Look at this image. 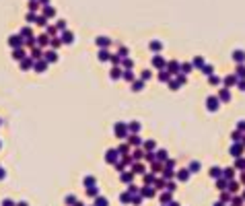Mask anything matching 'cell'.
Here are the masks:
<instances>
[{
    "instance_id": "836d02e7",
    "label": "cell",
    "mask_w": 245,
    "mask_h": 206,
    "mask_svg": "<svg viewBox=\"0 0 245 206\" xmlns=\"http://www.w3.org/2000/svg\"><path fill=\"white\" fill-rule=\"evenodd\" d=\"M27 21H29V23H37V14H35V12H29V14H27Z\"/></svg>"
},
{
    "instance_id": "74e56055",
    "label": "cell",
    "mask_w": 245,
    "mask_h": 206,
    "mask_svg": "<svg viewBox=\"0 0 245 206\" xmlns=\"http://www.w3.org/2000/svg\"><path fill=\"white\" fill-rule=\"evenodd\" d=\"M84 185H87V188L95 185V177H84Z\"/></svg>"
},
{
    "instance_id": "60d3db41",
    "label": "cell",
    "mask_w": 245,
    "mask_h": 206,
    "mask_svg": "<svg viewBox=\"0 0 245 206\" xmlns=\"http://www.w3.org/2000/svg\"><path fill=\"white\" fill-rule=\"evenodd\" d=\"M210 175H212V177H218V175H221L218 167H212V169H210Z\"/></svg>"
},
{
    "instance_id": "4fadbf2b",
    "label": "cell",
    "mask_w": 245,
    "mask_h": 206,
    "mask_svg": "<svg viewBox=\"0 0 245 206\" xmlns=\"http://www.w3.org/2000/svg\"><path fill=\"white\" fill-rule=\"evenodd\" d=\"M134 179V173H128V171H122V182L124 183H130Z\"/></svg>"
},
{
    "instance_id": "2e32d148",
    "label": "cell",
    "mask_w": 245,
    "mask_h": 206,
    "mask_svg": "<svg viewBox=\"0 0 245 206\" xmlns=\"http://www.w3.org/2000/svg\"><path fill=\"white\" fill-rule=\"evenodd\" d=\"M87 194L91 196V198H97V196H99V188H95V185H91V188H87Z\"/></svg>"
},
{
    "instance_id": "d6986e66",
    "label": "cell",
    "mask_w": 245,
    "mask_h": 206,
    "mask_svg": "<svg viewBox=\"0 0 245 206\" xmlns=\"http://www.w3.org/2000/svg\"><path fill=\"white\" fill-rule=\"evenodd\" d=\"M39 8V0H29V12H35Z\"/></svg>"
},
{
    "instance_id": "603a6c76",
    "label": "cell",
    "mask_w": 245,
    "mask_h": 206,
    "mask_svg": "<svg viewBox=\"0 0 245 206\" xmlns=\"http://www.w3.org/2000/svg\"><path fill=\"white\" fill-rule=\"evenodd\" d=\"M140 194L146 196V198H151V196H154V190H152V188H142V190H140Z\"/></svg>"
},
{
    "instance_id": "ac0fdd59",
    "label": "cell",
    "mask_w": 245,
    "mask_h": 206,
    "mask_svg": "<svg viewBox=\"0 0 245 206\" xmlns=\"http://www.w3.org/2000/svg\"><path fill=\"white\" fill-rule=\"evenodd\" d=\"M47 41H49V37H47V33H43V35H37V43H39V46H46Z\"/></svg>"
},
{
    "instance_id": "d6a6232c",
    "label": "cell",
    "mask_w": 245,
    "mask_h": 206,
    "mask_svg": "<svg viewBox=\"0 0 245 206\" xmlns=\"http://www.w3.org/2000/svg\"><path fill=\"white\" fill-rule=\"evenodd\" d=\"M128 130H132V132H138V130H140V124H138V122H132V124L128 126Z\"/></svg>"
},
{
    "instance_id": "c3c4849f",
    "label": "cell",
    "mask_w": 245,
    "mask_h": 206,
    "mask_svg": "<svg viewBox=\"0 0 245 206\" xmlns=\"http://www.w3.org/2000/svg\"><path fill=\"white\" fill-rule=\"evenodd\" d=\"M151 79V72H148V70H144V72H142V80H148Z\"/></svg>"
},
{
    "instance_id": "83f0119b",
    "label": "cell",
    "mask_w": 245,
    "mask_h": 206,
    "mask_svg": "<svg viewBox=\"0 0 245 206\" xmlns=\"http://www.w3.org/2000/svg\"><path fill=\"white\" fill-rule=\"evenodd\" d=\"M95 206H107V200L101 198V196H97V198H95Z\"/></svg>"
},
{
    "instance_id": "f1b7e54d",
    "label": "cell",
    "mask_w": 245,
    "mask_h": 206,
    "mask_svg": "<svg viewBox=\"0 0 245 206\" xmlns=\"http://www.w3.org/2000/svg\"><path fill=\"white\" fill-rule=\"evenodd\" d=\"M142 87H144V82H142V80H136V82L132 85V91H142Z\"/></svg>"
},
{
    "instance_id": "11a10c76",
    "label": "cell",
    "mask_w": 245,
    "mask_h": 206,
    "mask_svg": "<svg viewBox=\"0 0 245 206\" xmlns=\"http://www.w3.org/2000/svg\"><path fill=\"white\" fill-rule=\"evenodd\" d=\"M237 74H239V76H243V74H245V66H239V68H237Z\"/></svg>"
},
{
    "instance_id": "8d00e7d4",
    "label": "cell",
    "mask_w": 245,
    "mask_h": 206,
    "mask_svg": "<svg viewBox=\"0 0 245 206\" xmlns=\"http://www.w3.org/2000/svg\"><path fill=\"white\" fill-rule=\"evenodd\" d=\"M128 140H130V144H134V146H138V144H140V138L138 136H130Z\"/></svg>"
},
{
    "instance_id": "e575fe53",
    "label": "cell",
    "mask_w": 245,
    "mask_h": 206,
    "mask_svg": "<svg viewBox=\"0 0 245 206\" xmlns=\"http://www.w3.org/2000/svg\"><path fill=\"white\" fill-rule=\"evenodd\" d=\"M119 76H122V70H119V68L111 70V79H119Z\"/></svg>"
},
{
    "instance_id": "f546056e",
    "label": "cell",
    "mask_w": 245,
    "mask_h": 206,
    "mask_svg": "<svg viewBox=\"0 0 245 206\" xmlns=\"http://www.w3.org/2000/svg\"><path fill=\"white\" fill-rule=\"evenodd\" d=\"M192 66H196V68H202V66H204V62H202V58H194V62H192Z\"/></svg>"
},
{
    "instance_id": "8992f818",
    "label": "cell",
    "mask_w": 245,
    "mask_h": 206,
    "mask_svg": "<svg viewBox=\"0 0 245 206\" xmlns=\"http://www.w3.org/2000/svg\"><path fill=\"white\" fill-rule=\"evenodd\" d=\"M126 130H128V126H126V124H116V134H117V138H126Z\"/></svg>"
},
{
    "instance_id": "9f6ffc18",
    "label": "cell",
    "mask_w": 245,
    "mask_h": 206,
    "mask_svg": "<svg viewBox=\"0 0 245 206\" xmlns=\"http://www.w3.org/2000/svg\"><path fill=\"white\" fill-rule=\"evenodd\" d=\"M4 177H6V171H4V169H2V167H0V182H2V179H4Z\"/></svg>"
},
{
    "instance_id": "1f68e13d",
    "label": "cell",
    "mask_w": 245,
    "mask_h": 206,
    "mask_svg": "<svg viewBox=\"0 0 245 206\" xmlns=\"http://www.w3.org/2000/svg\"><path fill=\"white\" fill-rule=\"evenodd\" d=\"M179 72H181V74H187V72H192V64H183Z\"/></svg>"
},
{
    "instance_id": "ab89813d",
    "label": "cell",
    "mask_w": 245,
    "mask_h": 206,
    "mask_svg": "<svg viewBox=\"0 0 245 206\" xmlns=\"http://www.w3.org/2000/svg\"><path fill=\"white\" fill-rule=\"evenodd\" d=\"M2 206H17V204L12 202L11 198H4V200H2Z\"/></svg>"
},
{
    "instance_id": "6da1fadb",
    "label": "cell",
    "mask_w": 245,
    "mask_h": 206,
    "mask_svg": "<svg viewBox=\"0 0 245 206\" xmlns=\"http://www.w3.org/2000/svg\"><path fill=\"white\" fill-rule=\"evenodd\" d=\"M25 41H23V37H19V35H12V37H8V46L12 47V50H17V47H21Z\"/></svg>"
},
{
    "instance_id": "3957f363",
    "label": "cell",
    "mask_w": 245,
    "mask_h": 206,
    "mask_svg": "<svg viewBox=\"0 0 245 206\" xmlns=\"http://www.w3.org/2000/svg\"><path fill=\"white\" fill-rule=\"evenodd\" d=\"M152 66H154V68H161V70H163L165 66H167V62H165V58H163V56H159V54H157V56L152 58Z\"/></svg>"
},
{
    "instance_id": "5bb4252c",
    "label": "cell",
    "mask_w": 245,
    "mask_h": 206,
    "mask_svg": "<svg viewBox=\"0 0 245 206\" xmlns=\"http://www.w3.org/2000/svg\"><path fill=\"white\" fill-rule=\"evenodd\" d=\"M54 14H56V11H54L49 4H46V6H43V17L47 19V17H54Z\"/></svg>"
},
{
    "instance_id": "7a4b0ae2",
    "label": "cell",
    "mask_w": 245,
    "mask_h": 206,
    "mask_svg": "<svg viewBox=\"0 0 245 206\" xmlns=\"http://www.w3.org/2000/svg\"><path fill=\"white\" fill-rule=\"evenodd\" d=\"M117 155H119V150H117V149H109V150H107V155H105V161L111 165V163H116V161H117Z\"/></svg>"
},
{
    "instance_id": "f5cc1de1",
    "label": "cell",
    "mask_w": 245,
    "mask_h": 206,
    "mask_svg": "<svg viewBox=\"0 0 245 206\" xmlns=\"http://www.w3.org/2000/svg\"><path fill=\"white\" fill-rule=\"evenodd\" d=\"M144 146H146V149H148V150H152V149H154V142H152V140H148V142H146Z\"/></svg>"
},
{
    "instance_id": "94428289",
    "label": "cell",
    "mask_w": 245,
    "mask_h": 206,
    "mask_svg": "<svg viewBox=\"0 0 245 206\" xmlns=\"http://www.w3.org/2000/svg\"><path fill=\"white\" fill-rule=\"evenodd\" d=\"M39 2H43V6H46V4H47V2H49V0H39Z\"/></svg>"
},
{
    "instance_id": "484cf974",
    "label": "cell",
    "mask_w": 245,
    "mask_h": 206,
    "mask_svg": "<svg viewBox=\"0 0 245 206\" xmlns=\"http://www.w3.org/2000/svg\"><path fill=\"white\" fill-rule=\"evenodd\" d=\"M196 171H200V163H198V161L189 163V173H196Z\"/></svg>"
},
{
    "instance_id": "7bdbcfd3",
    "label": "cell",
    "mask_w": 245,
    "mask_h": 206,
    "mask_svg": "<svg viewBox=\"0 0 245 206\" xmlns=\"http://www.w3.org/2000/svg\"><path fill=\"white\" fill-rule=\"evenodd\" d=\"M243 58H245V54H243V52H235V60H237V62H241Z\"/></svg>"
},
{
    "instance_id": "ffe728a7",
    "label": "cell",
    "mask_w": 245,
    "mask_h": 206,
    "mask_svg": "<svg viewBox=\"0 0 245 206\" xmlns=\"http://www.w3.org/2000/svg\"><path fill=\"white\" fill-rule=\"evenodd\" d=\"M109 43H111V41H109V39H107V37H99V39H97V46H101L105 50V47L109 46Z\"/></svg>"
},
{
    "instance_id": "6125c7cd",
    "label": "cell",
    "mask_w": 245,
    "mask_h": 206,
    "mask_svg": "<svg viewBox=\"0 0 245 206\" xmlns=\"http://www.w3.org/2000/svg\"><path fill=\"white\" fill-rule=\"evenodd\" d=\"M169 206H179V204H177V202H171V204H169Z\"/></svg>"
},
{
    "instance_id": "003e7915",
    "label": "cell",
    "mask_w": 245,
    "mask_h": 206,
    "mask_svg": "<svg viewBox=\"0 0 245 206\" xmlns=\"http://www.w3.org/2000/svg\"><path fill=\"white\" fill-rule=\"evenodd\" d=\"M0 146H2V144H0Z\"/></svg>"
},
{
    "instance_id": "52a82bcc",
    "label": "cell",
    "mask_w": 245,
    "mask_h": 206,
    "mask_svg": "<svg viewBox=\"0 0 245 206\" xmlns=\"http://www.w3.org/2000/svg\"><path fill=\"white\" fill-rule=\"evenodd\" d=\"M167 70H169V74H175V76H177V74H179V64L173 60V62L167 64Z\"/></svg>"
},
{
    "instance_id": "e7e4bbea",
    "label": "cell",
    "mask_w": 245,
    "mask_h": 206,
    "mask_svg": "<svg viewBox=\"0 0 245 206\" xmlns=\"http://www.w3.org/2000/svg\"><path fill=\"white\" fill-rule=\"evenodd\" d=\"M214 206H222V204H221V202H218V204H214Z\"/></svg>"
},
{
    "instance_id": "9c48e42d",
    "label": "cell",
    "mask_w": 245,
    "mask_h": 206,
    "mask_svg": "<svg viewBox=\"0 0 245 206\" xmlns=\"http://www.w3.org/2000/svg\"><path fill=\"white\" fill-rule=\"evenodd\" d=\"M60 39H62V43H72V41H74V35L70 33V31H64Z\"/></svg>"
},
{
    "instance_id": "681fc988",
    "label": "cell",
    "mask_w": 245,
    "mask_h": 206,
    "mask_svg": "<svg viewBox=\"0 0 245 206\" xmlns=\"http://www.w3.org/2000/svg\"><path fill=\"white\" fill-rule=\"evenodd\" d=\"M124 66H126V68H132V66H134V62H132V60H124Z\"/></svg>"
},
{
    "instance_id": "277c9868",
    "label": "cell",
    "mask_w": 245,
    "mask_h": 206,
    "mask_svg": "<svg viewBox=\"0 0 245 206\" xmlns=\"http://www.w3.org/2000/svg\"><path fill=\"white\" fill-rule=\"evenodd\" d=\"M206 103H208L206 107H208L210 111H216V109H218V99H216V97H208V99H206Z\"/></svg>"
},
{
    "instance_id": "e0dca14e",
    "label": "cell",
    "mask_w": 245,
    "mask_h": 206,
    "mask_svg": "<svg viewBox=\"0 0 245 206\" xmlns=\"http://www.w3.org/2000/svg\"><path fill=\"white\" fill-rule=\"evenodd\" d=\"M21 35H23L25 39H29V37H35V35H33V31H31L29 27H23V29H21Z\"/></svg>"
},
{
    "instance_id": "680465c9",
    "label": "cell",
    "mask_w": 245,
    "mask_h": 206,
    "mask_svg": "<svg viewBox=\"0 0 245 206\" xmlns=\"http://www.w3.org/2000/svg\"><path fill=\"white\" fill-rule=\"evenodd\" d=\"M224 188H227V183H224V182L221 179V182H218V190H224Z\"/></svg>"
},
{
    "instance_id": "7402d4cb",
    "label": "cell",
    "mask_w": 245,
    "mask_h": 206,
    "mask_svg": "<svg viewBox=\"0 0 245 206\" xmlns=\"http://www.w3.org/2000/svg\"><path fill=\"white\" fill-rule=\"evenodd\" d=\"M151 50L152 52H161L163 50V43L161 41H151Z\"/></svg>"
},
{
    "instance_id": "7c38bea8",
    "label": "cell",
    "mask_w": 245,
    "mask_h": 206,
    "mask_svg": "<svg viewBox=\"0 0 245 206\" xmlns=\"http://www.w3.org/2000/svg\"><path fill=\"white\" fill-rule=\"evenodd\" d=\"M175 175H177V179H179V182H186L187 177H189V169H187V171H186V169H181V171H177Z\"/></svg>"
},
{
    "instance_id": "4316f807",
    "label": "cell",
    "mask_w": 245,
    "mask_h": 206,
    "mask_svg": "<svg viewBox=\"0 0 245 206\" xmlns=\"http://www.w3.org/2000/svg\"><path fill=\"white\" fill-rule=\"evenodd\" d=\"M132 167H134V173H144V165L142 163H134Z\"/></svg>"
},
{
    "instance_id": "6f0895ef",
    "label": "cell",
    "mask_w": 245,
    "mask_h": 206,
    "mask_svg": "<svg viewBox=\"0 0 245 206\" xmlns=\"http://www.w3.org/2000/svg\"><path fill=\"white\" fill-rule=\"evenodd\" d=\"M210 82H212V85H218V82H221V80L216 79V76H210Z\"/></svg>"
},
{
    "instance_id": "30bf717a",
    "label": "cell",
    "mask_w": 245,
    "mask_h": 206,
    "mask_svg": "<svg viewBox=\"0 0 245 206\" xmlns=\"http://www.w3.org/2000/svg\"><path fill=\"white\" fill-rule=\"evenodd\" d=\"M46 68H47V62H46V60H39V62H35V66H33L35 72H43Z\"/></svg>"
},
{
    "instance_id": "9a60e30c",
    "label": "cell",
    "mask_w": 245,
    "mask_h": 206,
    "mask_svg": "<svg viewBox=\"0 0 245 206\" xmlns=\"http://www.w3.org/2000/svg\"><path fill=\"white\" fill-rule=\"evenodd\" d=\"M159 80H161V82H169V80H171V74L161 70V72H159Z\"/></svg>"
},
{
    "instance_id": "44dd1931",
    "label": "cell",
    "mask_w": 245,
    "mask_h": 206,
    "mask_svg": "<svg viewBox=\"0 0 245 206\" xmlns=\"http://www.w3.org/2000/svg\"><path fill=\"white\" fill-rule=\"evenodd\" d=\"M119 200H122V204H128V202H132V196H130V192H124V194L119 196Z\"/></svg>"
},
{
    "instance_id": "91938a15",
    "label": "cell",
    "mask_w": 245,
    "mask_h": 206,
    "mask_svg": "<svg viewBox=\"0 0 245 206\" xmlns=\"http://www.w3.org/2000/svg\"><path fill=\"white\" fill-rule=\"evenodd\" d=\"M72 206H84V204H82V202H74Z\"/></svg>"
},
{
    "instance_id": "bcb514c9",
    "label": "cell",
    "mask_w": 245,
    "mask_h": 206,
    "mask_svg": "<svg viewBox=\"0 0 245 206\" xmlns=\"http://www.w3.org/2000/svg\"><path fill=\"white\" fill-rule=\"evenodd\" d=\"M202 72L204 74H212V66H202Z\"/></svg>"
},
{
    "instance_id": "d4e9b609",
    "label": "cell",
    "mask_w": 245,
    "mask_h": 206,
    "mask_svg": "<svg viewBox=\"0 0 245 206\" xmlns=\"http://www.w3.org/2000/svg\"><path fill=\"white\" fill-rule=\"evenodd\" d=\"M99 60H111V56H109V52H107V50H101V52H99Z\"/></svg>"
},
{
    "instance_id": "db71d44e",
    "label": "cell",
    "mask_w": 245,
    "mask_h": 206,
    "mask_svg": "<svg viewBox=\"0 0 245 206\" xmlns=\"http://www.w3.org/2000/svg\"><path fill=\"white\" fill-rule=\"evenodd\" d=\"M224 82H227V85H233V82H235V76H227V79H224Z\"/></svg>"
},
{
    "instance_id": "816d5d0a",
    "label": "cell",
    "mask_w": 245,
    "mask_h": 206,
    "mask_svg": "<svg viewBox=\"0 0 245 206\" xmlns=\"http://www.w3.org/2000/svg\"><path fill=\"white\" fill-rule=\"evenodd\" d=\"M132 204H134V206L140 204V196H134V198H132Z\"/></svg>"
},
{
    "instance_id": "ba28073f",
    "label": "cell",
    "mask_w": 245,
    "mask_h": 206,
    "mask_svg": "<svg viewBox=\"0 0 245 206\" xmlns=\"http://www.w3.org/2000/svg\"><path fill=\"white\" fill-rule=\"evenodd\" d=\"M12 58H14V60H25V58H27V54H25L23 47H17V50L12 52Z\"/></svg>"
},
{
    "instance_id": "b9f144b4",
    "label": "cell",
    "mask_w": 245,
    "mask_h": 206,
    "mask_svg": "<svg viewBox=\"0 0 245 206\" xmlns=\"http://www.w3.org/2000/svg\"><path fill=\"white\" fill-rule=\"evenodd\" d=\"M221 99H222V101L231 99V93H229V91H222V93H221Z\"/></svg>"
},
{
    "instance_id": "ee69618b",
    "label": "cell",
    "mask_w": 245,
    "mask_h": 206,
    "mask_svg": "<svg viewBox=\"0 0 245 206\" xmlns=\"http://www.w3.org/2000/svg\"><path fill=\"white\" fill-rule=\"evenodd\" d=\"M157 159H159V161H165V159H167V153H165V150H159V155H157Z\"/></svg>"
},
{
    "instance_id": "03108f58",
    "label": "cell",
    "mask_w": 245,
    "mask_h": 206,
    "mask_svg": "<svg viewBox=\"0 0 245 206\" xmlns=\"http://www.w3.org/2000/svg\"><path fill=\"white\" fill-rule=\"evenodd\" d=\"M0 124H2V120H0Z\"/></svg>"
},
{
    "instance_id": "d590c367",
    "label": "cell",
    "mask_w": 245,
    "mask_h": 206,
    "mask_svg": "<svg viewBox=\"0 0 245 206\" xmlns=\"http://www.w3.org/2000/svg\"><path fill=\"white\" fill-rule=\"evenodd\" d=\"M122 76H124L126 80H132V79H134V74H132L130 70H124V72H122Z\"/></svg>"
},
{
    "instance_id": "f6af8a7d",
    "label": "cell",
    "mask_w": 245,
    "mask_h": 206,
    "mask_svg": "<svg viewBox=\"0 0 245 206\" xmlns=\"http://www.w3.org/2000/svg\"><path fill=\"white\" fill-rule=\"evenodd\" d=\"M152 179H154V177H152V173H144V182H146V183H151Z\"/></svg>"
},
{
    "instance_id": "f907efd6",
    "label": "cell",
    "mask_w": 245,
    "mask_h": 206,
    "mask_svg": "<svg viewBox=\"0 0 245 206\" xmlns=\"http://www.w3.org/2000/svg\"><path fill=\"white\" fill-rule=\"evenodd\" d=\"M171 89H173V91L179 89V82H177V80H171Z\"/></svg>"
},
{
    "instance_id": "4dcf8cb0",
    "label": "cell",
    "mask_w": 245,
    "mask_h": 206,
    "mask_svg": "<svg viewBox=\"0 0 245 206\" xmlns=\"http://www.w3.org/2000/svg\"><path fill=\"white\" fill-rule=\"evenodd\" d=\"M161 202H163V204H169V202H171V196L167 194V192H165V194H161Z\"/></svg>"
},
{
    "instance_id": "5b68a950",
    "label": "cell",
    "mask_w": 245,
    "mask_h": 206,
    "mask_svg": "<svg viewBox=\"0 0 245 206\" xmlns=\"http://www.w3.org/2000/svg\"><path fill=\"white\" fill-rule=\"evenodd\" d=\"M31 66H35V60L31 56H27L25 60H21V68H23V70H29Z\"/></svg>"
},
{
    "instance_id": "f35d334b",
    "label": "cell",
    "mask_w": 245,
    "mask_h": 206,
    "mask_svg": "<svg viewBox=\"0 0 245 206\" xmlns=\"http://www.w3.org/2000/svg\"><path fill=\"white\" fill-rule=\"evenodd\" d=\"M74 202H76L74 196H66V198H64V204H74Z\"/></svg>"
},
{
    "instance_id": "8fae6325",
    "label": "cell",
    "mask_w": 245,
    "mask_h": 206,
    "mask_svg": "<svg viewBox=\"0 0 245 206\" xmlns=\"http://www.w3.org/2000/svg\"><path fill=\"white\" fill-rule=\"evenodd\" d=\"M43 60H46V62H56V60H58V56H56V52H54V50H49V52H46Z\"/></svg>"
},
{
    "instance_id": "cb8c5ba5",
    "label": "cell",
    "mask_w": 245,
    "mask_h": 206,
    "mask_svg": "<svg viewBox=\"0 0 245 206\" xmlns=\"http://www.w3.org/2000/svg\"><path fill=\"white\" fill-rule=\"evenodd\" d=\"M31 58H33V60H39V58H41V50H39V47H33V50H31Z\"/></svg>"
},
{
    "instance_id": "7dc6e473",
    "label": "cell",
    "mask_w": 245,
    "mask_h": 206,
    "mask_svg": "<svg viewBox=\"0 0 245 206\" xmlns=\"http://www.w3.org/2000/svg\"><path fill=\"white\" fill-rule=\"evenodd\" d=\"M138 161V159H142V153H140V150H134V157H132V161Z\"/></svg>"
},
{
    "instance_id": "be15d7a7",
    "label": "cell",
    "mask_w": 245,
    "mask_h": 206,
    "mask_svg": "<svg viewBox=\"0 0 245 206\" xmlns=\"http://www.w3.org/2000/svg\"><path fill=\"white\" fill-rule=\"evenodd\" d=\"M17 206H27V204H25V202H19V204H17Z\"/></svg>"
}]
</instances>
